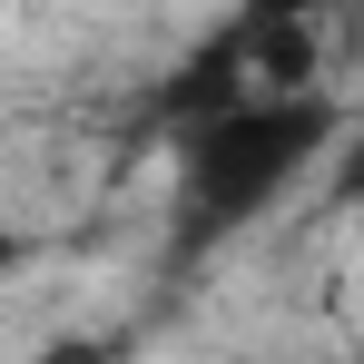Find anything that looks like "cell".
Segmentation results:
<instances>
[{
    "mask_svg": "<svg viewBox=\"0 0 364 364\" xmlns=\"http://www.w3.org/2000/svg\"><path fill=\"white\" fill-rule=\"evenodd\" d=\"M0 266H10V237H0Z\"/></svg>",
    "mask_w": 364,
    "mask_h": 364,
    "instance_id": "3957f363",
    "label": "cell"
},
{
    "mask_svg": "<svg viewBox=\"0 0 364 364\" xmlns=\"http://www.w3.org/2000/svg\"><path fill=\"white\" fill-rule=\"evenodd\" d=\"M335 148L325 99H237L227 119L187 128V217L197 227H246Z\"/></svg>",
    "mask_w": 364,
    "mask_h": 364,
    "instance_id": "6da1fadb",
    "label": "cell"
},
{
    "mask_svg": "<svg viewBox=\"0 0 364 364\" xmlns=\"http://www.w3.org/2000/svg\"><path fill=\"white\" fill-rule=\"evenodd\" d=\"M30 364H128V355H119V335H89V325H60V335H50V345H40Z\"/></svg>",
    "mask_w": 364,
    "mask_h": 364,
    "instance_id": "7a4b0ae2",
    "label": "cell"
}]
</instances>
